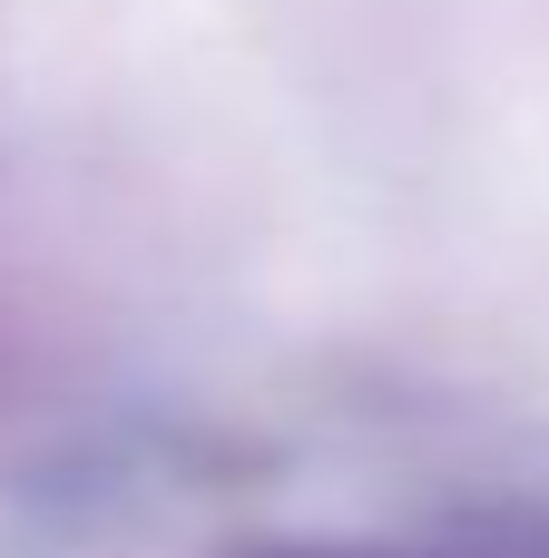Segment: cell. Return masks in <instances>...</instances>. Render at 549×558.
Instances as JSON below:
<instances>
[{
    "label": "cell",
    "mask_w": 549,
    "mask_h": 558,
    "mask_svg": "<svg viewBox=\"0 0 549 558\" xmlns=\"http://www.w3.org/2000/svg\"><path fill=\"white\" fill-rule=\"evenodd\" d=\"M275 558H363V549H275Z\"/></svg>",
    "instance_id": "cell-1"
}]
</instances>
